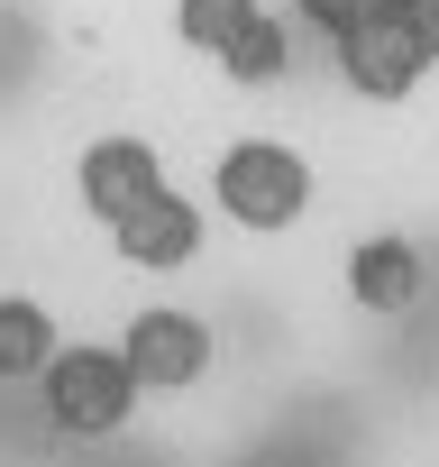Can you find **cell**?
Segmentation results:
<instances>
[{
    "label": "cell",
    "instance_id": "obj_8",
    "mask_svg": "<svg viewBox=\"0 0 439 467\" xmlns=\"http://www.w3.org/2000/svg\"><path fill=\"white\" fill-rule=\"evenodd\" d=\"M56 348H65V339H56L46 303H28V294H0V385L46 376V358H56Z\"/></svg>",
    "mask_w": 439,
    "mask_h": 467
},
{
    "label": "cell",
    "instance_id": "obj_1",
    "mask_svg": "<svg viewBox=\"0 0 439 467\" xmlns=\"http://www.w3.org/2000/svg\"><path fill=\"white\" fill-rule=\"evenodd\" d=\"M210 202L230 211L239 229H293L311 211V165L275 138H239L230 156L210 165Z\"/></svg>",
    "mask_w": 439,
    "mask_h": 467
},
{
    "label": "cell",
    "instance_id": "obj_4",
    "mask_svg": "<svg viewBox=\"0 0 439 467\" xmlns=\"http://www.w3.org/2000/svg\"><path fill=\"white\" fill-rule=\"evenodd\" d=\"M74 192H83V211H92L101 229H119V220H138V211L165 192V165H156L147 138H92L83 165H74Z\"/></svg>",
    "mask_w": 439,
    "mask_h": 467
},
{
    "label": "cell",
    "instance_id": "obj_7",
    "mask_svg": "<svg viewBox=\"0 0 439 467\" xmlns=\"http://www.w3.org/2000/svg\"><path fill=\"white\" fill-rule=\"evenodd\" d=\"M421 294H430V266H421L412 239H357V248H348V303H357V312H384V321H393V312H412Z\"/></svg>",
    "mask_w": 439,
    "mask_h": 467
},
{
    "label": "cell",
    "instance_id": "obj_5",
    "mask_svg": "<svg viewBox=\"0 0 439 467\" xmlns=\"http://www.w3.org/2000/svg\"><path fill=\"white\" fill-rule=\"evenodd\" d=\"M339 74H348L357 101H412L421 74H430V56H421V37L384 10V19H357V28L339 37Z\"/></svg>",
    "mask_w": 439,
    "mask_h": 467
},
{
    "label": "cell",
    "instance_id": "obj_2",
    "mask_svg": "<svg viewBox=\"0 0 439 467\" xmlns=\"http://www.w3.org/2000/svg\"><path fill=\"white\" fill-rule=\"evenodd\" d=\"M37 385H46V421L65 440H110L138 412V376H128L119 348H56Z\"/></svg>",
    "mask_w": 439,
    "mask_h": 467
},
{
    "label": "cell",
    "instance_id": "obj_12",
    "mask_svg": "<svg viewBox=\"0 0 439 467\" xmlns=\"http://www.w3.org/2000/svg\"><path fill=\"white\" fill-rule=\"evenodd\" d=\"M393 19H403V28L421 37V56L439 65V0H393Z\"/></svg>",
    "mask_w": 439,
    "mask_h": 467
},
{
    "label": "cell",
    "instance_id": "obj_3",
    "mask_svg": "<svg viewBox=\"0 0 439 467\" xmlns=\"http://www.w3.org/2000/svg\"><path fill=\"white\" fill-rule=\"evenodd\" d=\"M119 358H128L138 394H192V385L210 376V330H201L192 312H174V303H147V312L128 321Z\"/></svg>",
    "mask_w": 439,
    "mask_h": 467
},
{
    "label": "cell",
    "instance_id": "obj_6",
    "mask_svg": "<svg viewBox=\"0 0 439 467\" xmlns=\"http://www.w3.org/2000/svg\"><path fill=\"white\" fill-rule=\"evenodd\" d=\"M110 239H119V257H128V266L174 275V266H192V257H201V202H183V192L165 183L138 220H119V229H110Z\"/></svg>",
    "mask_w": 439,
    "mask_h": 467
},
{
    "label": "cell",
    "instance_id": "obj_11",
    "mask_svg": "<svg viewBox=\"0 0 439 467\" xmlns=\"http://www.w3.org/2000/svg\"><path fill=\"white\" fill-rule=\"evenodd\" d=\"M293 10H302L311 28H330V37H348L357 19H384V10H393V0H293Z\"/></svg>",
    "mask_w": 439,
    "mask_h": 467
},
{
    "label": "cell",
    "instance_id": "obj_9",
    "mask_svg": "<svg viewBox=\"0 0 439 467\" xmlns=\"http://www.w3.org/2000/svg\"><path fill=\"white\" fill-rule=\"evenodd\" d=\"M284 65H293V56H284V28H275L266 10L220 47V74H230V83H284Z\"/></svg>",
    "mask_w": 439,
    "mask_h": 467
},
{
    "label": "cell",
    "instance_id": "obj_10",
    "mask_svg": "<svg viewBox=\"0 0 439 467\" xmlns=\"http://www.w3.org/2000/svg\"><path fill=\"white\" fill-rule=\"evenodd\" d=\"M248 19H257V0H174V37L201 47V56H220Z\"/></svg>",
    "mask_w": 439,
    "mask_h": 467
}]
</instances>
